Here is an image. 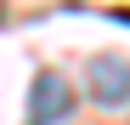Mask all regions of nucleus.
<instances>
[{
  "label": "nucleus",
  "mask_w": 130,
  "mask_h": 125,
  "mask_svg": "<svg viewBox=\"0 0 130 125\" xmlns=\"http://www.w3.org/2000/svg\"><path fill=\"white\" fill-rule=\"evenodd\" d=\"M85 85H91V97L102 108H124L130 102V57H91Z\"/></svg>",
  "instance_id": "nucleus-1"
},
{
  "label": "nucleus",
  "mask_w": 130,
  "mask_h": 125,
  "mask_svg": "<svg viewBox=\"0 0 130 125\" xmlns=\"http://www.w3.org/2000/svg\"><path fill=\"white\" fill-rule=\"evenodd\" d=\"M68 114H74V91L57 74H40L34 91H28V125H62Z\"/></svg>",
  "instance_id": "nucleus-2"
}]
</instances>
